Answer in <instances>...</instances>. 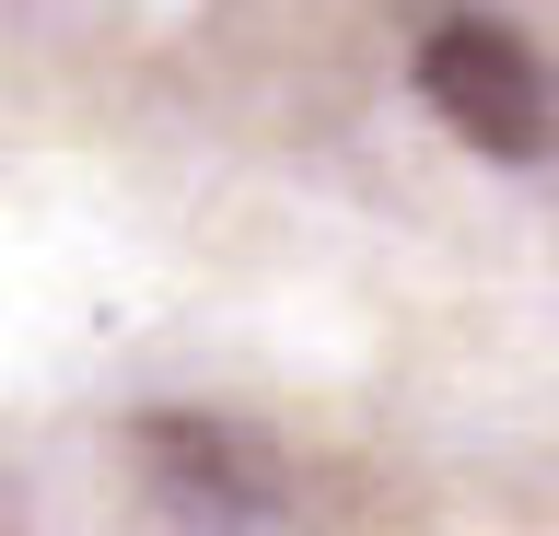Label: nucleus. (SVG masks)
Returning a JSON list of instances; mask_svg holds the SVG:
<instances>
[{
    "label": "nucleus",
    "mask_w": 559,
    "mask_h": 536,
    "mask_svg": "<svg viewBox=\"0 0 559 536\" xmlns=\"http://www.w3.org/2000/svg\"><path fill=\"white\" fill-rule=\"evenodd\" d=\"M419 94H431V117H443L454 141L501 152V164L548 152V117H559L536 47L501 36V24H431V47H419Z\"/></svg>",
    "instance_id": "obj_1"
}]
</instances>
